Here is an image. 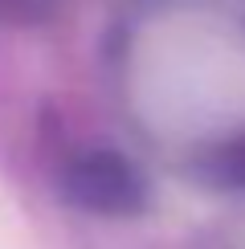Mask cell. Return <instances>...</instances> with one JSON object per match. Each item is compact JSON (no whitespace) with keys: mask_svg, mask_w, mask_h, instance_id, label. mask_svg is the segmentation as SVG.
<instances>
[{"mask_svg":"<svg viewBox=\"0 0 245 249\" xmlns=\"http://www.w3.org/2000/svg\"><path fill=\"white\" fill-rule=\"evenodd\" d=\"M86 172H90L86 200H94V204H127V196L135 192L131 172H122L119 163H110V160H90Z\"/></svg>","mask_w":245,"mask_h":249,"instance_id":"obj_1","label":"cell"}]
</instances>
